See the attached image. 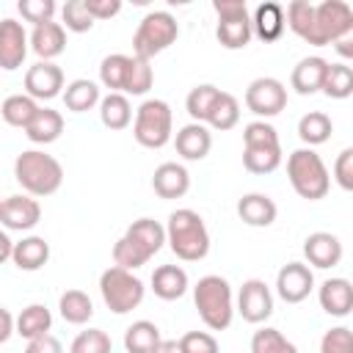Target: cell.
I'll use <instances>...</instances> for the list:
<instances>
[{"label":"cell","mask_w":353,"mask_h":353,"mask_svg":"<svg viewBox=\"0 0 353 353\" xmlns=\"http://www.w3.org/2000/svg\"><path fill=\"white\" fill-rule=\"evenodd\" d=\"M41 221V204L28 196V193H17L3 199V210H0V223L11 232H30L36 223Z\"/></svg>","instance_id":"9a60e30c"},{"label":"cell","mask_w":353,"mask_h":353,"mask_svg":"<svg viewBox=\"0 0 353 353\" xmlns=\"http://www.w3.org/2000/svg\"><path fill=\"white\" fill-rule=\"evenodd\" d=\"M179 36V25L168 11H149L135 33H132V55L141 61H152L163 50H168Z\"/></svg>","instance_id":"8992f818"},{"label":"cell","mask_w":353,"mask_h":353,"mask_svg":"<svg viewBox=\"0 0 353 353\" xmlns=\"http://www.w3.org/2000/svg\"><path fill=\"white\" fill-rule=\"evenodd\" d=\"M320 353H353V334L347 325H334L320 339Z\"/></svg>","instance_id":"7dc6e473"},{"label":"cell","mask_w":353,"mask_h":353,"mask_svg":"<svg viewBox=\"0 0 353 353\" xmlns=\"http://www.w3.org/2000/svg\"><path fill=\"white\" fill-rule=\"evenodd\" d=\"M99 119L108 130H124L132 121V105L124 94H108L99 99Z\"/></svg>","instance_id":"836d02e7"},{"label":"cell","mask_w":353,"mask_h":353,"mask_svg":"<svg viewBox=\"0 0 353 353\" xmlns=\"http://www.w3.org/2000/svg\"><path fill=\"white\" fill-rule=\"evenodd\" d=\"M160 328L152 320H135L124 331V350L127 353H152L160 342Z\"/></svg>","instance_id":"e575fe53"},{"label":"cell","mask_w":353,"mask_h":353,"mask_svg":"<svg viewBox=\"0 0 353 353\" xmlns=\"http://www.w3.org/2000/svg\"><path fill=\"white\" fill-rule=\"evenodd\" d=\"M287 22H284V6L279 3H259L251 17V36L262 41H276L281 39Z\"/></svg>","instance_id":"cb8c5ba5"},{"label":"cell","mask_w":353,"mask_h":353,"mask_svg":"<svg viewBox=\"0 0 353 353\" xmlns=\"http://www.w3.org/2000/svg\"><path fill=\"white\" fill-rule=\"evenodd\" d=\"M25 353H63V345H61V342H58L52 334H44V336L28 339Z\"/></svg>","instance_id":"816d5d0a"},{"label":"cell","mask_w":353,"mask_h":353,"mask_svg":"<svg viewBox=\"0 0 353 353\" xmlns=\"http://www.w3.org/2000/svg\"><path fill=\"white\" fill-rule=\"evenodd\" d=\"M152 188L160 199H182L190 190V174L182 163H160L152 174Z\"/></svg>","instance_id":"44dd1931"},{"label":"cell","mask_w":353,"mask_h":353,"mask_svg":"<svg viewBox=\"0 0 353 353\" xmlns=\"http://www.w3.org/2000/svg\"><path fill=\"white\" fill-rule=\"evenodd\" d=\"M212 11L218 14L215 39L226 50H243L251 41V14L243 0H212Z\"/></svg>","instance_id":"9c48e42d"},{"label":"cell","mask_w":353,"mask_h":353,"mask_svg":"<svg viewBox=\"0 0 353 353\" xmlns=\"http://www.w3.org/2000/svg\"><path fill=\"white\" fill-rule=\"evenodd\" d=\"M287 176H290L292 190L306 201H320L331 190V174L323 157L309 146L295 149L287 157Z\"/></svg>","instance_id":"5b68a950"},{"label":"cell","mask_w":353,"mask_h":353,"mask_svg":"<svg viewBox=\"0 0 353 353\" xmlns=\"http://www.w3.org/2000/svg\"><path fill=\"white\" fill-rule=\"evenodd\" d=\"M193 303L199 309V317L207 328L212 331H226L232 325L234 317V295H232V284L218 276H201L193 287Z\"/></svg>","instance_id":"277c9868"},{"label":"cell","mask_w":353,"mask_h":353,"mask_svg":"<svg viewBox=\"0 0 353 353\" xmlns=\"http://www.w3.org/2000/svg\"><path fill=\"white\" fill-rule=\"evenodd\" d=\"M336 50L345 55V58H350L353 55V47H350V39H342V41H336Z\"/></svg>","instance_id":"9f6ffc18"},{"label":"cell","mask_w":353,"mask_h":353,"mask_svg":"<svg viewBox=\"0 0 353 353\" xmlns=\"http://www.w3.org/2000/svg\"><path fill=\"white\" fill-rule=\"evenodd\" d=\"M130 66H132V55H124V52H113V55L102 58L99 83L105 88H110V94H124V85H127V77H130Z\"/></svg>","instance_id":"f1b7e54d"},{"label":"cell","mask_w":353,"mask_h":353,"mask_svg":"<svg viewBox=\"0 0 353 353\" xmlns=\"http://www.w3.org/2000/svg\"><path fill=\"white\" fill-rule=\"evenodd\" d=\"M284 22L298 39H303L306 44H314V6L309 0H292L284 8Z\"/></svg>","instance_id":"1f68e13d"},{"label":"cell","mask_w":353,"mask_h":353,"mask_svg":"<svg viewBox=\"0 0 353 353\" xmlns=\"http://www.w3.org/2000/svg\"><path fill=\"white\" fill-rule=\"evenodd\" d=\"M320 91L331 99H347L353 94V69L347 63H328Z\"/></svg>","instance_id":"ab89813d"},{"label":"cell","mask_w":353,"mask_h":353,"mask_svg":"<svg viewBox=\"0 0 353 353\" xmlns=\"http://www.w3.org/2000/svg\"><path fill=\"white\" fill-rule=\"evenodd\" d=\"M243 165L251 174H273L281 165V146H243Z\"/></svg>","instance_id":"74e56055"},{"label":"cell","mask_w":353,"mask_h":353,"mask_svg":"<svg viewBox=\"0 0 353 353\" xmlns=\"http://www.w3.org/2000/svg\"><path fill=\"white\" fill-rule=\"evenodd\" d=\"M165 243L182 262H199L210 254V232L196 210H174L165 223Z\"/></svg>","instance_id":"7a4b0ae2"},{"label":"cell","mask_w":353,"mask_h":353,"mask_svg":"<svg viewBox=\"0 0 353 353\" xmlns=\"http://www.w3.org/2000/svg\"><path fill=\"white\" fill-rule=\"evenodd\" d=\"M83 3H85L88 14L94 17V22L97 19H110L121 11V0H83Z\"/></svg>","instance_id":"f907efd6"},{"label":"cell","mask_w":353,"mask_h":353,"mask_svg":"<svg viewBox=\"0 0 353 353\" xmlns=\"http://www.w3.org/2000/svg\"><path fill=\"white\" fill-rule=\"evenodd\" d=\"M221 88H215L212 83H199L190 88L188 99H185V108H188V116L196 121V124H207V116L218 99Z\"/></svg>","instance_id":"8d00e7d4"},{"label":"cell","mask_w":353,"mask_h":353,"mask_svg":"<svg viewBox=\"0 0 353 353\" xmlns=\"http://www.w3.org/2000/svg\"><path fill=\"white\" fill-rule=\"evenodd\" d=\"M353 33V11L345 0H323L314 6V47L336 44L350 39Z\"/></svg>","instance_id":"30bf717a"},{"label":"cell","mask_w":353,"mask_h":353,"mask_svg":"<svg viewBox=\"0 0 353 353\" xmlns=\"http://www.w3.org/2000/svg\"><path fill=\"white\" fill-rule=\"evenodd\" d=\"M11 248H14V240L8 237V232L0 229V265L11 259Z\"/></svg>","instance_id":"db71d44e"},{"label":"cell","mask_w":353,"mask_h":353,"mask_svg":"<svg viewBox=\"0 0 353 353\" xmlns=\"http://www.w3.org/2000/svg\"><path fill=\"white\" fill-rule=\"evenodd\" d=\"M165 243V226L154 218H138L127 226V232L113 243V265L124 270H135L146 265Z\"/></svg>","instance_id":"6da1fadb"},{"label":"cell","mask_w":353,"mask_h":353,"mask_svg":"<svg viewBox=\"0 0 353 353\" xmlns=\"http://www.w3.org/2000/svg\"><path fill=\"white\" fill-rule=\"evenodd\" d=\"M28 44L41 61H52L66 50V30L61 28V22L36 25L33 33L28 36Z\"/></svg>","instance_id":"603a6c76"},{"label":"cell","mask_w":353,"mask_h":353,"mask_svg":"<svg viewBox=\"0 0 353 353\" xmlns=\"http://www.w3.org/2000/svg\"><path fill=\"white\" fill-rule=\"evenodd\" d=\"M176 342H179L182 353H221L218 339L212 334H207V331H188Z\"/></svg>","instance_id":"c3c4849f"},{"label":"cell","mask_w":353,"mask_h":353,"mask_svg":"<svg viewBox=\"0 0 353 353\" xmlns=\"http://www.w3.org/2000/svg\"><path fill=\"white\" fill-rule=\"evenodd\" d=\"M303 256H306V262L312 268L328 270V268L342 262V243L331 232H312L303 240Z\"/></svg>","instance_id":"e0dca14e"},{"label":"cell","mask_w":353,"mask_h":353,"mask_svg":"<svg viewBox=\"0 0 353 353\" xmlns=\"http://www.w3.org/2000/svg\"><path fill=\"white\" fill-rule=\"evenodd\" d=\"M28 33L22 28V22L6 17L0 19V69L14 72L22 66L25 55H28Z\"/></svg>","instance_id":"2e32d148"},{"label":"cell","mask_w":353,"mask_h":353,"mask_svg":"<svg viewBox=\"0 0 353 353\" xmlns=\"http://www.w3.org/2000/svg\"><path fill=\"white\" fill-rule=\"evenodd\" d=\"M152 353H182V350H179V342L176 339H160Z\"/></svg>","instance_id":"11a10c76"},{"label":"cell","mask_w":353,"mask_h":353,"mask_svg":"<svg viewBox=\"0 0 353 353\" xmlns=\"http://www.w3.org/2000/svg\"><path fill=\"white\" fill-rule=\"evenodd\" d=\"M61 19H63L61 28L72 30V33H88L94 28V17L88 14L83 0H66L61 8Z\"/></svg>","instance_id":"b9f144b4"},{"label":"cell","mask_w":353,"mask_h":353,"mask_svg":"<svg viewBox=\"0 0 353 353\" xmlns=\"http://www.w3.org/2000/svg\"><path fill=\"white\" fill-rule=\"evenodd\" d=\"M331 132H334V121H331V116L323 113V110H309V113H303V116L298 119V138H301L309 149L325 143V141L331 138Z\"/></svg>","instance_id":"4dcf8cb0"},{"label":"cell","mask_w":353,"mask_h":353,"mask_svg":"<svg viewBox=\"0 0 353 353\" xmlns=\"http://www.w3.org/2000/svg\"><path fill=\"white\" fill-rule=\"evenodd\" d=\"M251 353H298L295 342H290L279 328H259L251 336Z\"/></svg>","instance_id":"60d3db41"},{"label":"cell","mask_w":353,"mask_h":353,"mask_svg":"<svg viewBox=\"0 0 353 353\" xmlns=\"http://www.w3.org/2000/svg\"><path fill=\"white\" fill-rule=\"evenodd\" d=\"M152 290L160 301H179L188 292V273L179 265H160L152 273Z\"/></svg>","instance_id":"4316f807"},{"label":"cell","mask_w":353,"mask_h":353,"mask_svg":"<svg viewBox=\"0 0 353 353\" xmlns=\"http://www.w3.org/2000/svg\"><path fill=\"white\" fill-rule=\"evenodd\" d=\"M25 91L30 99H55L63 94V69L52 61H39L25 72Z\"/></svg>","instance_id":"5bb4252c"},{"label":"cell","mask_w":353,"mask_h":353,"mask_svg":"<svg viewBox=\"0 0 353 353\" xmlns=\"http://www.w3.org/2000/svg\"><path fill=\"white\" fill-rule=\"evenodd\" d=\"M0 210H3V199H0Z\"/></svg>","instance_id":"6f0895ef"},{"label":"cell","mask_w":353,"mask_h":353,"mask_svg":"<svg viewBox=\"0 0 353 353\" xmlns=\"http://www.w3.org/2000/svg\"><path fill=\"white\" fill-rule=\"evenodd\" d=\"M58 312L72 325H85L94 317V303L83 290H66L58 298Z\"/></svg>","instance_id":"d6a6232c"},{"label":"cell","mask_w":353,"mask_h":353,"mask_svg":"<svg viewBox=\"0 0 353 353\" xmlns=\"http://www.w3.org/2000/svg\"><path fill=\"white\" fill-rule=\"evenodd\" d=\"M237 121H240V102L234 99V94L221 91L218 99H215V105H212V110H210V116H207V124L212 130L226 132V130L237 127Z\"/></svg>","instance_id":"f35d334b"},{"label":"cell","mask_w":353,"mask_h":353,"mask_svg":"<svg viewBox=\"0 0 353 353\" xmlns=\"http://www.w3.org/2000/svg\"><path fill=\"white\" fill-rule=\"evenodd\" d=\"M174 146H176V154H179L182 160L196 163V160H204V157L210 154V149H212V135H210L207 124L190 121V124H185V127L176 130Z\"/></svg>","instance_id":"d6986e66"},{"label":"cell","mask_w":353,"mask_h":353,"mask_svg":"<svg viewBox=\"0 0 353 353\" xmlns=\"http://www.w3.org/2000/svg\"><path fill=\"white\" fill-rule=\"evenodd\" d=\"M14 334V314L0 306V345H6Z\"/></svg>","instance_id":"f5cc1de1"},{"label":"cell","mask_w":353,"mask_h":353,"mask_svg":"<svg viewBox=\"0 0 353 353\" xmlns=\"http://www.w3.org/2000/svg\"><path fill=\"white\" fill-rule=\"evenodd\" d=\"M113 350V339L102 331V328H85L72 339L69 353H110Z\"/></svg>","instance_id":"7bdbcfd3"},{"label":"cell","mask_w":353,"mask_h":353,"mask_svg":"<svg viewBox=\"0 0 353 353\" xmlns=\"http://www.w3.org/2000/svg\"><path fill=\"white\" fill-rule=\"evenodd\" d=\"M52 328V314L44 303H30L19 312V317L14 320V334L25 336V339H36V336H44L50 334Z\"/></svg>","instance_id":"83f0119b"},{"label":"cell","mask_w":353,"mask_h":353,"mask_svg":"<svg viewBox=\"0 0 353 353\" xmlns=\"http://www.w3.org/2000/svg\"><path fill=\"white\" fill-rule=\"evenodd\" d=\"M243 146H281L279 143V132L270 121H251L243 127Z\"/></svg>","instance_id":"f6af8a7d"},{"label":"cell","mask_w":353,"mask_h":353,"mask_svg":"<svg viewBox=\"0 0 353 353\" xmlns=\"http://www.w3.org/2000/svg\"><path fill=\"white\" fill-rule=\"evenodd\" d=\"M36 110H39V105H36V99H30L28 94H11V97H6L3 105H0L3 121L11 124V127H19V130H25V127L30 124V119L36 116Z\"/></svg>","instance_id":"d590c367"},{"label":"cell","mask_w":353,"mask_h":353,"mask_svg":"<svg viewBox=\"0 0 353 353\" xmlns=\"http://www.w3.org/2000/svg\"><path fill=\"white\" fill-rule=\"evenodd\" d=\"M314 290V273L303 262H287L276 273V292L284 303H301Z\"/></svg>","instance_id":"4fadbf2b"},{"label":"cell","mask_w":353,"mask_h":353,"mask_svg":"<svg viewBox=\"0 0 353 353\" xmlns=\"http://www.w3.org/2000/svg\"><path fill=\"white\" fill-rule=\"evenodd\" d=\"M234 312H240V317L245 323H265L273 314V292L262 279H248L243 281L240 292H237V306Z\"/></svg>","instance_id":"7c38bea8"},{"label":"cell","mask_w":353,"mask_h":353,"mask_svg":"<svg viewBox=\"0 0 353 353\" xmlns=\"http://www.w3.org/2000/svg\"><path fill=\"white\" fill-rule=\"evenodd\" d=\"M245 108L254 116H259L262 121L279 116L287 108V88H284V83L276 80V77H256V80H251L248 88H245Z\"/></svg>","instance_id":"8fae6325"},{"label":"cell","mask_w":353,"mask_h":353,"mask_svg":"<svg viewBox=\"0 0 353 353\" xmlns=\"http://www.w3.org/2000/svg\"><path fill=\"white\" fill-rule=\"evenodd\" d=\"M17 11L22 14L25 22H33V28H36V25L52 22L58 6H55V0H19L17 3Z\"/></svg>","instance_id":"bcb514c9"},{"label":"cell","mask_w":353,"mask_h":353,"mask_svg":"<svg viewBox=\"0 0 353 353\" xmlns=\"http://www.w3.org/2000/svg\"><path fill=\"white\" fill-rule=\"evenodd\" d=\"M334 179L342 190H353V149H342L334 160Z\"/></svg>","instance_id":"681fc988"},{"label":"cell","mask_w":353,"mask_h":353,"mask_svg":"<svg viewBox=\"0 0 353 353\" xmlns=\"http://www.w3.org/2000/svg\"><path fill=\"white\" fill-rule=\"evenodd\" d=\"M237 215H240V221L245 226L265 229V226H270L276 221L279 207H276V201L268 193H245L237 201Z\"/></svg>","instance_id":"7402d4cb"},{"label":"cell","mask_w":353,"mask_h":353,"mask_svg":"<svg viewBox=\"0 0 353 353\" xmlns=\"http://www.w3.org/2000/svg\"><path fill=\"white\" fill-rule=\"evenodd\" d=\"M47 259H50V243L39 234H28L19 243H14V248H11V262L28 273L41 270L47 265Z\"/></svg>","instance_id":"d4e9b609"},{"label":"cell","mask_w":353,"mask_h":353,"mask_svg":"<svg viewBox=\"0 0 353 353\" xmlns=\"http://www.w3.org/2000/svg\"><path fill=\"white\" fill-rule=\"evenodd\" d=\"M99 292H102L105 306L113 314H127V312H132V309H138L143 303L146 287H143V281L132 270L110 265L99 276Z\"/></svg>","instance_id":"52a82bcc"},{"label":"cell","mask_w":353,"mask_h":353,"mask_svg":"<svg viewBox=\"0 0 353 353\" xmlns=\"http://www.w3.org/2000/svg\"><path fill=\"white\" fill-rule=\"evenodd\" d=\"M317 301H320V309L331 317H347L350 309H353V284L342 276H334V279H325L317 290Z\"/></svg>","instance_id":"ac0fdd59"},{"label":"cell","mask_w":353,"mask_h":353,"mask_svg":"<svg viewBox=\"0 0 353 353\" xmlns=\"http://www.w3.org/2000/svg\"><path fill=\"white\" fill-rule=\"evenodd\" d=\"M63 132V116L52 108H41L36 110V116L30 119V124L25 127V135L30 143H39V146H47L52 141H58Z\"/></svg>","instance_id":"484cf974"},{"label":"cell","mask_w":353,"mask_h":353,"mask_svg":"<svg viewBox=\"0 0 353 353\" xmlns=\"http://www.w3.org/2000/svg\"><path fill=\"white\" fill-rule=\"evenodd\" d=\"M154 83V72L149 66V61H141L132 55V66H130V77H127V85H124V97L132 94V97H141L152 88Z\"/></svg>","instance_id":"ee69618b"},{"label":"cell","mask_w":353,"mask_h":353,"mask_svg":"<svg viewBox=\"0 0 353 353\" xmlns=\"http://www.w3.org/2000/svg\"><path fill=\"white\" fill-rule=\"evenodd\" d=\"M174 132V113L165 99H143L135 110L132 135L146 149H163Z\"/></svg>","instance_id":"ba28073f"},{"label":"cell","mask_w":353,"mask_h":353,"mask_svg":"<svg viewBox=\"0 0 353 353\" xmlns=\"http://www.w3.org/2000/svg\"><path fill=\"white\" fill-rule=\"evenodd\" d=\"M99 85L94 80H85V77H77L72 80L69 85H63V105L66 110L72 113H85L91 110L94 105H99Z\"/></svg>","instance_id":"f546056e"},{"label":"cell","mask_w":353,"mask_h":353,"mask_svg":"<svg viewBox=\"0 0 353 353\" xmlns=\"http://www.w3.org/2000/svg\"><path fill=\"white\" fill-rule=\"evenodd\" d=\"M14 179L22 185V190L28 196L44 199L61 188L63 168L52 154L41 152V149H25L14 160Z\"/></svg>","instance_id":"3957f363"},{"label":"cell","mask_w":353,"mask_h":353,"mask_svg":"<svg viewBox=\"0 0 353 353\" xmlns=\"http://www.w3.org/2000/svg\"><path fill=\"white\" fill-rule=\"evenodd\" d=\"M325 69H328V61L320 58V55L301 58V61L292 66L290 85L295 88V94H301V97H312V94H317V91L323 88Z\"/></svg>","instance_id":"ffe728a7"}]
</instances>
